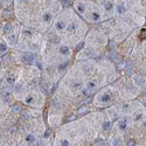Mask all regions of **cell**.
<instances>
[{"mask_svg": "<svg viewBox=\"0 0 146 146\" xmlns=\"http://www.w3.org/2000/svg\"><path fill=\"white\" fill-rule=\"evenodd\" d=\"M42 19H43V21L46 22V24H50V22L53 21V13L50 12V11H46V12H43Z\"/></svg>", "mask_w": 146, "mask_h": 146, "instance_id": "cell-1", "label": "cell"}, {"mask_svg": "<svg viewBox=\"0 0 146 146\" xmlns=\"http://www.w3.org/2000/svg\"><path fill=\"white\" fill-rule=\"evenodd\" d=\"M22 61H24L25 63H27V64H32L34 62V55L31 54V53L25 54L24 56H22Z\"/></svg>", "mask_w": 146, "mask_h": 146, "instance_id": "cell-2", "label": "cell"}, {"mask_svg": "<svg viewBox=\"0 0 146 146\" xmlns=\"http://www.w3.org/2000/svg\"><path fill=\"white\" fill-rule=\"evenodd\" d=\"M128 125H129V119L128 118H123L118 122V128H119V130H122V131L126 130V129H128Z\"/></svg>", "mask_w": 146, "mask_h": 146, "instance_id": "cell-3", "label": "cell"}, {"mask_svg": "<svg viewBox=\"0 0 146 146\" xmlns=\"http://www.w3.org/2000/svg\"><path fill=\"white\" fill-rule=\"evenodd\" d=\"M55 28H56L57 31H63V29L67 28L66 22H64L63 20H58V21H56V24H55Z\"/></svg>", "mask_w": 146, "mask_h": 146, "instance_id": "cell-4", "label": "cell"}, {"mask_svg": "<svg viewBox=\"0 0 146 146\" xmlns=\"http://www.w3.org/2000/svg\"><path fill=\"white\" fill-rule=\"evenodd\" d=\"M77 29V22L76 21H71L69 25L67 26V31L70 33H74V32Z\"/></svg>", "mask_w": 146, "mask_h": 146, "instance_id": "cell-5", "label": "cell"}, {"mask_svg": "<svg viewBox=\"0 0 146 146\" xmlns=\"http://www.w3.org/2000/svg\"><path fill=\"white\" fill-rule=\"evenodd\" d=\"M75 7H76L77 12H78L79 14H83V13L85 12V6H84V4H82V3H76V4H75Z\"/></svg>", "mask_w": 146, "mask_h": 146, "instance_id": "cell-6", "label": "cell"}, {"mask_svg": "<svg viewBox=\"0 0 146 146\" xmlns=\"http://www.w3.org/2000/svg\"><path fill=\"white\" fill-rule=\"evenodd\" d=\"M58 52H60V54H61V55H63V56H67V55L70 54L69 48H68V47H66V46H61V47H60V48H58Z\"/></svg>", "mask_w": 146, "mask_h": 146, "instance_id": "cell-7", "label": "cell"}, {"mask_svg": "<svg viewBox=\"0 0 146 146\" xmlns=\"http://www.w3.org/2000/svg\"><path fill=\"white\" fill-rule=\"evenodd\" d=\"M103 7H104V9H105V11L110 12V11H112L113 5H112V3H111V1H104V3H103Z\"/></svg>", "mask_w": 146, "mask_h": 146, "instance_id": "cell-8", "label": "cell"}, {"mask_svg": "<svg viewBox=\"0 0 146 146\" xmlns=\"http://www.w3.org/2000/svg\"><path fill=\"white\" fill-rule=\"evenodd\" d=\"M91 20L94 22H98L100 20V14L98 12H96V11H95V12H92L91 13Z\"/></svg>", "mask_w": 146, "mask_h": 146, "instance_id": "cell-9", "label": "cell"}, {"mask_svg": "<svg viewBox=\"0 0 146 146\" xmlns=\"http://www.w3.org/2000/svg\"><path fill=\"white\" fill-rule=\"evenodd\" d=\"M116 11H117V13H118V14H124L125 11H126V8L124 7V5H122V4H118V5L116 6Z\"/></svg>", "mask_w": 146, "mask_h": 146, "instance_id": "cell-10", "label": "cell"}, {"mask_svg": "<svg viewBox=\"0 0 146 146\" xmlns=\"http://www.w3.org/2000/svg\"><path fill=\"white\" fill-rule=\"evenodd\" d=\"M85 88L92 91V90L96 88V83H95L94 81H89V82H87V84H85Z\"/></svg>", "mask_w": 146, "mask_h": 146, "instance_id": "cell-11", "label": "cell"}, {"mask_svg": "<svg viewBox=\"0 0 146 146\" xmlns=\"http://www.w3.org/2000/svg\"><path fill=\"white\" fill-rule=\"evenodd\" d=\"M122 145V138L120 137H115L112 139V146H120Z\"/></svg>", "mask_w": 146, "mask_h": 146, "instance_id": "cell-12", "label": "cell"}, {"mask_svg": "<svg viewBox=\"0 0 146 146\" xmlns=\"http://www.w3.org/2000/svg\"><path fill=\"white\" fill-rule=\"evenodd\" d=\"M134 82H136V84H137V85L141 87V85L144 84V82H145V81H144V78L141 76H136V77H134Z\"/></svg>", "mask_w": 146, "mask_h": 146, "instance_id": "cell-13", "label": "cell"}, {"mask_svg": "<svg viewBox=\"0 0 146 146\" xmlns=\"http://www.w3.org/2000/svg\"><path fill=\"white\" fill-rule=\"evenodd\" d=\"M26 140H27V143H34L35 141V136L33 133H28L27 137H26Z\"/></svg>", "mask_w": 146, "mask_h": 146, "instance_id": "cell-14", "label": "cell"}, {"mask_svg": "<svg viewBox=\"0 0 146 146\" xmlns=\"http://www.w3.org/2000/svg\"><path fill=\"white\" fill-rule=\"evenodd\" d=\"M111 122H109V120H107V122H104L103 123V125H102V126H103V130L104 131H108V130H110V129H111Z\"/></svg>", "mask_w": 146, "mask_h": 146, "instance_id": "cell-15", "label": "cell"}, {"mask_svg": "<svg viewBox=\"0 0 146 146\" xmlns=\"http://www.w3.org/2000/svg\"><path fill=\"white\" fill-rule=\"evenodd\" d=\"M6 82L8 83L9 85H13L14 83H15V78H14V77H12V76H7L6 77Z\"/></svg>", "mask_w": 146, "mask_h": 146, "instance_id": "cell-16", "label": "cell"}, {"mask_svg": "<svg viewBox=\"0 0 146 146\" xmlns=\"http://www.w3.org/2000/svg\"><path fill=\"white\" fill-rule=\"evenodd\" d=\"M110 99H111V97H110V95H109V94H105V95H103V97L100 98V100H102L103 103H107V102H109Z\"/></svg>", "mask_w": 146, "mask_h": 146, "instance_id": "cell-17", "label": "cell"}, {"mask_svg": "<svg viewBox=\"0 0 146 146\" xmlns=\"http://www.w3.org/2000/svg\"><path fill=\"white\" fill-rule=\"evenodd\" d=\"M3 102H4L5 104L11 103V102H12V96L9 95V96H5V97H3Z\"/></svg>", "mask_w": 146, "mask_h": 146, "instance_id": "cell-18", "label": "cell"}, {"mask_svg": "<svg viewBox=\"0 0 146 146\" xmlns=\"http://www.w3.org/2000/svg\"><path fill=\"white\" fill-rule=\"evenodd\" d=\"M0 48H1V54H4V53H6V50H7V46H6V43L4 42V41H1Z\"/></svg>", "mask_w": 146, "mask_h": 146, "instance_id": "cell-19", "label": "cell"}, {"mask_svg": "<svg viewBox=\"0 0 146 146\" xmlns=\"http://www.w3.org/2000/svg\"><path fill=\"white\" fill-rule=\"evenodd\" d=\"M141 118H143V113H141V112H137L136 115L133 116L134 120H139V119H141Z\"/></svg>", "mask_w": 146, "mask_h": 146, "instance_id": "cell-20", "label": "cell"}, {"mask_svg": "<svg viewBox=\"0 0 146 146\" xmlns=\"http://www.w3.org/2000/svg\"><path fill=\"white\" fill-rule=\"evenodd\" d=\"M13 112H15V113L21 112V107L20 105H14L13 107Z\"/></svg>", "mask_w": 146, "mask_h": 146, "instance_id": "cell-21", "label": "cell"}, {"mask_svg": "<svg viewBox=\"0 0 146 146\" xmlns=\"http://www.w3.org/2000/svg\"><path fill=\"white\" fill-rule=\"evenodd\" d=\"M84 112H88V108L83 107V108H81V109L77 111V113H78V115H82V113H84Z\"/></svg>", "mask_w": 146, "mask_h": 146, "instance_id": "cell-22", "label": "cell"}, {"mask_svg": "<svg viewBox=\"0 0 146 146\" xmlns=\"http://www.w3.org/2000/svg\"><path fill=\"white\" fill-rule=\"evenodd\" d=\"M11 29H12V26H11V25H6L5 28H4V33H9Z\"/></svg>", "mask_w": 146, "mask_h": 146, "instance_id": "cell-23", "label": "cell"}, {"mask_svg": "<svg viewBox=\"0 0 146 146\" xmlns=\"http://www.w3.org/2000/svg\"><path fill=\"white\" fill-rule=\"evenodd\" d=\"M129 109H130V104H129V103H125L124 105H123V111H124V112H128Z\"/></svg>", "mask_w": 146, "mask_h": 146, "instance_id": "cell-24", "label": "cell"}, {"mask_svg": "<svg viewBox=\"0 0 146 146\" xmlns=\"http://www.w3.org/2000/svg\"><path fill=\"white\" fill-rule=\"evenodd\" d=\"M91 90H89V89H87L85 88L84 90H83V95H84V96H90V95H91Z\"/></svg>", "mask_w": 146, "mask_h": 146, "instance_id": "cell-25", "label": "cell"}, {"mask_svg": "<svg viewBox=\"0 0 146 146\" xmlns=\"http://www.w3.org/2000/svg\"><path fill=\"white\" fill-rule=\"evenodd\" d=\"M9 40H11V43H12V45H14V43H15V41H16V34H14L13 36L9 37Z\"/></svg>", "mask_w": 146, "mask_h": 146, "instance_id": "cell-26", "label": "cell"}, {"mask_svg": "<svg viewBox=\"0 0 146 146\" xmlns=\"http://www.w3.org/2000/svg\"><path fill=\"white\" fill-rule=\"evenodd\" d=\"M26 103L27 104L33 103V97H32V96H27V97H26Z\"/></svg>", "mask_w": 146, "mask_h": 146, "instance_id": "cell-27", "label": "cell"}, {"mask_svg": "<svg viewBox=\"0 0 146 146\" xmlns=\"http://www.w3.org/2000/svg\"><path fill=\"white\" fill-rule=\"evenodd\" d=\"M9 16H11V12H9V11H5V12H4V18H6V19H8Z\"/></svg>", "mask_w": 146, "mask_h": 146, "instance_id": "cell-28", "label": "cell"}, {"mask_svg": "<svg viewBox=\"0 0 146 146\" xmlns=\"http://www.w3.org/2000/svg\"><path fill=\"white\" fill-rule=\"evenodd\" d=\"M61 146H70V144H69V141H68V140H62L61 141Z\"/></svg>", "mask_w": 146, "mask_h": 146, "instance_id": "cell-29", "label": "cell"}, {"mask_svg": "<svg viewBox=\"0 0 146 146\" xmlns=\"http://www.w3.org/2000/svg\"><path fill=\"white\" fill-rule=\"evenodd\" d=\"M1 62H3V63H5V64H6L7 62H8V56H4V57L1 58Z\"/></svg>", "mask_w": 146, "mask_h": 146, "instance_id": "cell-30", "label": "cell"}, {"mask_svg": "<svg viewBox=\"0 0 146 146\" xmlns=\"http://www.w3.org/2000/svg\"><path fill=\"white\" fill-rule=\"evenodd\" d=\"M28 117H29V115H28V112H26V111H24V112H22V118H24V119H27Z\"/></svg>", "mask_w": 146, "mask_h": 146, "instance_id": "cell-31", "label": "cell"}, {"mask_svg": "<svg viewBox=\"0 0 146 146\" xmlns=\"http://www.w3.org/2000/svg\"><path fill=\"white\" fill-rule=\"evenodd\" d=\"M91 54H92V53L90 52V50H85V52L83 53V55H84V56H90Z\"/></svg>", "mask_w": 146, "mask_h": 146, "instance_id": "cell-32", "label": "cell"}, {"mask_svg": "<svg viewBox=\"0 0 146 146\" xmlns=\"http://www.w3.org/2000/svg\"><path fill=\"white\" fill-rule=\"evenodd\" d=\"M36 66H37V68H39L40 70H41V69H43V68H42V63H41V62H40V61H36Z\"/></svg>", "mask_w": 146, "mask_h": 146, "instance_id": "cell-33", "label": "cell"}, {"mask_svg": "<svg viewBox=\"0 0 146 146\" xmlns=\"http://www.w3.org/2000/svg\"><path fill=\"white\" fill-rule=\"evenodd\" d=\"M61 3H62V5H63V6H69L71 1H61Z\"/></svg>", "mask_w": 146, "mask_h": 146, "instance_id": "cell-34", "label": "cell"}, {"mask_svg": "<svg viewBox=\"0 0 146 146\" xmlns=\"http://www.w3.org/2000/svg\"><path fill=\"white\" fill-rule=\"evenodd\" d=\"M125 67H126V64H125V63H119V64H118V68H119V69H123V68H125Z\"/></svg>", "mask_w": 146, "mask_h": 146, "instance_id": "cell-35", "label": "cell"}, {"mask_svg": "<svg viewBox=\"0 0 146 146\" xmlns=\"http://www.w3.org/2000/svg\"><path fill=\"white\" fill-rule=\"evenodd\" d=\"M128 146H136V144H134V140H130L128 144Z\"/></svg>", "mask_w": 146, "mask_h": 146, "instance_id": "cell-36", "label": "cell"}, {"mask_svg": "<svg viewBox=\"0 0 146 146\" xmlns=\"http://www.w3.org/2000/svg\"><path fill=\"white\" fill-rule=\"evenodd\" d=\"M140 36L143 37V39H145V37H146V29H145V31L141 32V34H140Z\"/></svg>", "mask_w": 146, "mask_h": 146, "instance_id": "cell-37", "label": "cell"}, {"mask_svg": "<svg viewBox=\"0 0 146 146\" xmlns=\"http://www.w3.org/2000/svg\"><path fill=\"white\" fill-rule=\"evenodd\" d=\"M9 132H11V133H14V132H16V128H11V129H9Z\"/></svg>", "mask_w": 146, "mask_h": 146, "instance_id": "cell-38", "label": "cell"}, {"mask_svg": "<svg viewBox=\"0 0 146 146\" xmlns=\"http://www.w3.org/2000/svg\"><path fill=\"white\" fill-rule=\"evenodd\" d=\"M82 47H83V42H81V43L78 45V46H77V50H79V49L82 48Z\"/></svg>", "mask_w": 146, "mask_h": 146, "instance_id": "cell-39", "label": "cell"}, {"mask_svg": "<svg viewBox=\"0 0 146 146\" xmlns=\"http://www.w3.org/2000/svg\"><path fill=\"white\" fill-rule=\"evenodd\" d=\"M74 119H75V116H71V117H69L67 120H68V122H70V120H74Z\"/></svg>", "mask_w": 146, "mask_h": 146, "instance_id": "cell-40", "label": "cell"}, {"mask_svg": "<svg viewBox=\"0 0 146 146\" xmlns=\"http://www.w3.org/2000/svg\"><path fill=\"white\" fill-rule=\"evenodd\" d=\"M49 136H50V132H48V131H47V132H46V134H45V138H48Z\"/></svg>", "mask_w": 146, "mask_h": 146, "instance_id": "cell-41", "label": "cell"}, {"mask_svg": "<svg viewBox=\"0 0 146 146\" xmlns=\"http://www.w3.org/2000/svg\"><path fill=\"white\" fill-rule=\"evenodd\" d=\"M79 85H81V83H75L74 87H75V88H79Z\"/></svg>", "mask_w": 146, "mask_h": 146, "instance_id": "cell-42", "label": "cell"}, {"mask_svg": "<svg viewBox=\"0 0 146 146\" xmlns=\"http://www.w3.org/2000/svg\"><path fill=\"white\" fill-rule=\"evenodd\" d=\"M141 126H143V128H145V129H146V120H144V122L141 123Z\"/></svg>", "mask_w": 146, "mask_h": 146, "instance_id": "cell-43", "label": "cell"}]
</instances>
